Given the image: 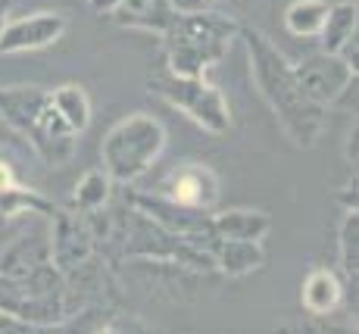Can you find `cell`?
Returning a JSON list of instances; mask_svg holds the SVG:
<instances>
[{"mask_svg": "<svg viewBox=\"0 0 359 334\" xmlns=\"http://www.w3.org/2000/svg\"><path fill=\"white\" fill-rule=\"evenodd\" d=\"M88 334H128V325L122 322V319H113V322H100L97 328Z\"/></svg>", "mask_w": 359, "mask_h": 334, "instance_id": "44dd1931", "label": "cell"}, {"mask_svg": "<svg viewBox=\"0 0 359 334\" xmlns=\"http://www.w3.org/2000/svg\"><path fill=\"white\" fill-rule=\"evenodd\" d=\"M241 25L231 16L216 10H194V13H175L169 29L163 32V66L175 75H206V69L216 66L238 38Z\"/></svg>", "mask_w": 359, "mask_h": 334, "instance_id": "7a4b0ae2", "label": "cell"}, {"mask_svg": "<svg viewBox=\"0 0 359 334\" xmlns=\"http://www.w3.org/2000/svg\"><path fill=\"white\" fill-rule=\"evenodd\" d=\"M294 79L303 97L316 107L328 109L353 88L356 69L347 66L337 53H309L303 62H294Z\"/></svg>", "mask_w": 359, "mask_h": 334, "instance_id": "5b68a950", "label": "cell"}, {"mask_svg": "<svg viewBox=\"0 0 359 334\" xmlns=\"http://www.w3.org/2000/svg\"><path fill=\"white\" fill-rule=\"evenodd\" d=\"M150 94L163 97L165 103H172L175 109H182L191 122H197L203 131L210 135H225L231 128V109H229V100L225 94L219 91L216 85L200 75H175L169 69H160V72L150 75Z\"/></svg>", "mask_w": 359, "mask_h": 334, "instance_id": "277c9868", "label": "cell"}, {"mask_svg": "<svg viewBox=\"0 0 359 334\" xmlns=\"http://www.w3.org/2000/svg\"><path fill=\"white\" fill-rule=\"evenodd\" d=\"M10 10H13V4H4V0H0V32H4V25H6V16H10Z\"/></svg>", "mask_w": 359, "mask_h": 334, "instance_id": "cb8c5ba5", "label": "cell"}, {"mask_svg": "<svg viewBox=\"0 0 359 334\" xmlns=\"http://www.w3.org/2000/svg\"><path fill=\"white\" fill-rule=\"evenodd\" d=\"M356 135H359V128H356V122H353V128L347 131V141H344V159H347V166L353 172H356V156H359V153H356Z\"/></svg>", "mask_w": 359, "mask_h": 334, "instance_id": "ffe728a7", "label": "cell"}, {"mask_svg": "<svg viewBox=\"0 0 359 334\" xmlns=\"http://www.w3.org/2000/svg\"><path fill=\"white\" fill-rule=\"evenodd\" d=\"M328 0H291L285 6V29L294 38H319L322 22L328 16Z\"/></svg>", "mask_w": 359, "mask_h": 334, "instance_id": "e0dca14e", "label": "cell"}, {"mask_svg": "<svg viewBox=\"0 0 359 334\" xmlns=\"http://www.w3.org/2000/svg\"><path fill=\"white\" fill-rule=\"evenodd\" d=\"M353 34H359V6L356 0H341L328 6V16L319 32L322 53H337Z\"/></svg>", "mask_w": 359, "mask_h": 334, "instance_id": "9a60e30c", "label": "cell"}, {"mask_svg": "<svg viewBox=\"0 0 359 334\" xmlns=\"http://www.w3.org/2000/svg\"><path fill=\"white\" fill-rule=\"evenodd\" d=\"M109 194H113V178L103 169H91L81 175V182L72 191V210L75 213H97L109 203Z\"/></svg>", "mask_w": 359, "mask_h": 334, "instance_id": "ac0fdd59", "label": "cell"}, {"mask_svg": "<svg viewBox=\"0 0 359 334\" xmlns=\"http://www.w3.org/2000/svg\"><path fill=\"white\" fill-rule=\"evenodd\" d=\"M212 256V269H219L229 278H244L250 272H259L266 266V250L262 241H222L216 238L210 250Z\"/></svg>", "mask_w": 359, "mask_h": 334, "instance_id": "7c38bea8", "label": "cell"}, {"mask_svg": "<svg viewBox=\"0 0 359 334\" xmlns=\"http://www.w3.org/2000/svg\"><path fill=\"white\" fill-rule=\"evenodd\" d=\"M69 19L57 10H41L29 13L19 19H6L4 32H0V53L13 57V53H34L53 47L66 34Z\"/></svg>", "mask_w": 359, "mask_h": 334, "instance_id": "52a82bcc", "label": "cell"}, {"mask_svg": "<svg viewBox=\"0 0 359 334\" xmlns=\"http://www.w3.org/2000/svg\"><path fill=\"white\" fill-rule=\"evenodd\" d=\"M109 16H116V22L128 25V29L163 34L172 19H175V10H172L169 0H122Z\"/></svg>", "mask_w": 359, "mask_h": 334, "instance_id": "5bb4252c", "label": "cell"}, {"mask_svg": "<svg viewBox=\"0 0 359 334\" xmlns=\"http://www.w3.org/2000/svg\"><path fill=\"white\" fill-rule=\"evenodd\" d=\"M19 178H16V172H13V166L6 163V159H0V191L4 187H10V185H16Z\"/></svg>", "mask_w": 359, "mask_h": 334, "instance_id": "7402d4cb", "label": "cell"}, {"mask_svg": "<svg viewBox=\"0 0 359 334\" xmlns=\"http://www.w3.org/2000/svg\"><path fill=\"white\" fill-rule=\"evenodd\" d=\"M238 38L244 41L247 57H250L253 85L262 94V100L272 107L275 119L281 122L285 135L291 138L297 147H313L322 138V131H325V109L303 97L300 85L294 79V62L259 29L241 25Z\"/></svg>", "mask_w": 359, "mask_h": 334, "instance_id": "6da1fadb", "label": "cell"}, {"mask_svg": "<svg viewBox=\"0 0 359 334\" xmlns=\"http://www.w3.org/2000/svg\"><path fill=\"white\" fill-rule=\"evenodd\" d=\"M94 253V228L81 215L57 213L50 219V262L60 272H72Z\"/></svg>", "mask_w": 359, "mask_h": 334, "instance_id": "ba28073f", "label": "cell"}, {"mask_svg": "<svg viewBox=\"0 0 359 334\" xmlns=\"http://www.w3.org/2000/svg\"><path fill=\"white\" fill-rule=\"evenodd\" d=\"M344 297H347V290H344L341 275H337L334 269H325V266L309 269L306 278H303V284H300V303L309 316H319V319L331 316V312L341 309Z\"/></svg>", "mask_w": 359, "mask_h": 334, "instance_id": "8fae6325", "label": "cell"}, {"mask_svg": "<svg viewBox=\"0 0 359 334\" xmlns=\"http://www.w3.org/2000/svg\"><path fill=\"white\" fill-rule=\"evenodd\" d=\"M337 250H341V269L350 281L359 278V213L344 210L341 234H337Z\"/></svg>", "mask_w": 359, "mask_h": 334, "instance_id": "d6986e66", "label": "cell"}, {"mask_svg": "<svg viewBox=\"0 0 359 334\" xmlns=\"http://www.w3.org/2000/svg\"><path fill=\"white\" fill-rule=\"evenodd\" d=\"M4 4H13V6H16V4H19V0H4Z\"/></svg>", "mask_w": 359, "mask_h": 334, "instance_id": "484cf974", "label": "cell"}, {"mask_svg": "<svg viewBox=\"0 0 359 334\" xmlns=\"http://www.w3.org/2000/svg\"><path fill=\"white\" fill-rule=\"evenodd\" d=\"M50 107L57 109L60 119H63L75 135L88 131V125H91V97H88V91L81 85H75V81H66V85L53 88Z\"/></svg>", "mask_w": 359, "mask_h": 334, "instance_id": "2e32d148", "label": "cell"}, {"mask_svg": "<svg viewBox=\"0 0 359 334\" xmlns=\"http://www.w3.org/2000/svg\"><path fill=\"white\" fill-rule=\"evenodd\" d=\"M50 103V91L41 85H6L0 88V119L19 135H29V128L38 122L44 107Z\"/></svg>", "mask_w": 359, "mask_h": 334, "instance_id": "9c48e42d", "label": "cell"}, {"mask_svg": "<svg viewBox=\"0 0 359 334\" xmlns=\"http://www.w3.org/2000/svg\"><path fill=\"white\" fill-rule=\"evenodd\" d=\"M203 4H206V6H212V4H222V0H203Z\"/></svg>", "mask_w": 359, "mask_h": 334, "instance_id": "d4e9b609", "label": "cell"}, {"mask_svg": "<svg viewBox=\"0 0 359 334\" xmlns=\"http://www.w3.org/2000/svg\"><path fill=\"white\" fill-rule=\"evenodd\" d=\"M88 4H91L94 13H113L116 6L122 4V0H88Z\"/></svg>", "mask_w": 359, "mask_h": 334, "instance_id": "603a6c76", "label": "cell"}, {"mask_svg": "<svg viewBox=\"0 0 359 334\" xmlns=\"http://www.w3.org/2000/svg\"><path fill=\"white\" fill-rule=\"evenodd\" d=\"M50 222L38 234H19L10 247L0 250V278H22L50 262Z\"/></svg>", "mask_w": 359, "mask_h": 334, "instance_id": "30bf717a", "label": "cell"}, {"mask_svg": "<svg viewBox=\"0 0 359 334\" xmlns=\"http://www.w3.org/2000/svg\"><path fill=\"white\" fill-rule=\"evenodd\" d=\"M212 234L222 241H262L272 228V219L262 210H250V206H234V210H222L210 215Z\"/></svg>", "mask_w": 359, "mask_h": 334, "instance_id": "4fadbf2b", "label": "cell"}, {"mask_svg": "<svg viewBox=\"0 0 359 334\" xmlns=\"http://www.w3.org/2000/svg\"><path fill=\"white\" fill-rule=\"evenodd\" d=\"M165 150V125L150 113H131L107 131L100 144L103 172L116 185H135Z\"/></svg>", "mask_w": 359, "mask_h": 334, "instance_id": "3957f363", "label": "cell"}, {"mask_svg": "<svg viewBox=\"0 0 359 334\" xmlns=\"http://www.w3.org/2000/svg\"><path fill=\"white\" fill-rule=\"evenodd\" d=\"M163 185L165 200L197 213H216L219 197H222V182H219L216 169H210L206 163H194V159L175 166Z\"/></svg>", "mask_w": 359, "mask_h": 334, "instance_id": "8992f818", "label": "cell"}]
</instances>
